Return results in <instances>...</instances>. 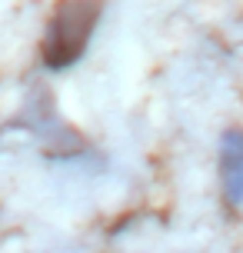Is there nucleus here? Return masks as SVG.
<instances>
[{
  "instance_id": "f257e3e1",
  "label": "nucleus",
  "mask_w": 243,
  "mask_h": 253,
  "mask_svg": "<svg viewBox=\"0 0 243 253\" xmlns=\"http://www.w3.org/2000/svg\"><path fill=\"white\" fill-rule=\"evenodd\" d=\"M223 173H227V187L230 197H243V133L227 137V153H223Z\"/></svg>"
}]
</instances>
